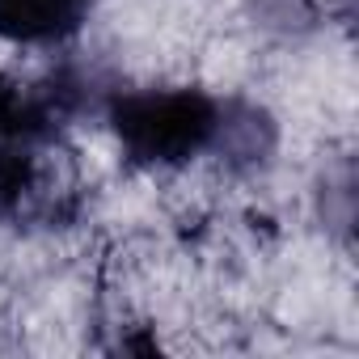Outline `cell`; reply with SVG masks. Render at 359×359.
I'll return each instance as SVG.
<instances>
[{"instance_id": "1", "label": "cell", "mask_w": 359, "mask_h": 359, "mask_svg": "<svg viewBox=\"0 0 359 359\" xmlns=\"http://www.w3.org/2000/svg\"><path fill=\"white\" fill-rule=\"evenodd\" d=\"M85 0H0V30L13 39H55L76 26Z\"/></svg>"}]
</instances>
